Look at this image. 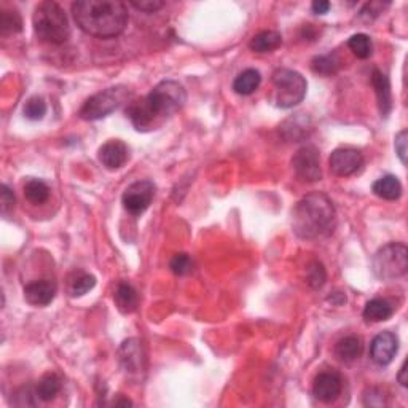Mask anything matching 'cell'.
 I'll return each mask as SVG.
<instances>
[{"label":"cell","mask_w":408,"mask_h":408,"mask_svg":"<svg viewBox=\"0 0 408 408\" xmlns=\"http://www.w3.org/2000/svg\"><path fill=\"white\" fill-rule=\"evenodd\" d=\"M187 101V92L179 81L163 80L149 95L129 102L127 115L138 131H152L177 113Z\"/></svg>","instance_id":"1"},{"label":"cell","mask_w":408,"mask_h":408,"mask_svg":"<svg viewBox=\"0 0 408 408\" xmlns=\"http://www.w3.org/2000/svg\"><path fill=\"white\" fill-rule=\"evenodd\" d=\"M72 15L81 31L99 39L117 37L128 26V8L120 0H79Z\"/></svg>","instance_id":"2"},{"label":"cell","mask_w":408,"mask_h":408,"mask_svg":"<svg viewBox=\"0 0 408 408\" xmlns=\"http://www.w3.org/2000/svg\"><path fill=\"white\" fill-rule=\"evenodd\" d=\"M335 215V206L327 195L309 193L292 211V230L302 239L324 236L334 228Z\"/></svg>","instance_id":"3"},{"label":"cell","mask_w":408,"mask_h":408,"mask_svg":"<svg viewBox=\"0 0 408 408\" xmlns=\"http://www.w3.org/2000/svg\"><path fill=\"white\" fill-rule=\"evenodd\" d=\"M32 24L39 39L51 45H61L70 35L66 12L56 2H42L32 16Z\"/></svg>","instance_id":"4"},{"label":"cell","mask_w":408,"mask_h":408,"mask_svg":"<svg viewBox=\"0 0 408 408\" xmlns=\"http://www.w3.org/2000/svg\"><path fill=\"white\" fill-rule=\"evenodd\" d=\"M372 268L382 281H394L405 276L408 270V250L402 243H389L373 255Z\"/></svg>","instance_id":"5"},{"label":"cell","mask_w":408,"mask_h":408,"mask_svg":"<svg viewBox=\"0 0 408 408\" xmlns=\"http://www.w3.org/2000/svg\"><path fill=\"white\" fill-rule=\"evenodd\" d=\"M275 104L279 108H292L300 104L307 95V80L297 70L277 69L273 74Z\"/></svg>","instance_id":"6"},{"label":"cell","mask_w":408,"mask_h":408,"mask_svg":"<svg viewBox=\"0 0 408 408\" xmlns=\"http://www.w3.org/2000/svg\"><path fill=\"white\" fill-rule=\"evenodd\" d=\"M128 96L129 91L127 86H113V88L97 92V95L91 96L85 102L83 107L80 108V118L86 120V122L106 118L112 112H115L128 99Z\"/></svg>","instance_id":"7"},{"label":"cell","mask_w":408,"mask_h":408,"mask_svg":"<svg viewBox=\"0 0 408 408\" xmlns=\"http://www.w3.org/2000/svg\"><path fill=\"white\" fill-rule=\"evenodd\" d=\"M292 168L297 179L304 183H313L323 179L320 154L314 145H303L292 158Z\"/></svg>","instance_id":"8"},{"label":"cell","mask_w":408,"mask_h":408,"mask_svg":"<svg viewBox=\"0 0 408 408\" xmlns=\"http://www.w3.org/2000/svg\"><path fill=\"white\" fill-rule=\"evenodd\" d=\"M155 183L152 181H138L129 185L123 193V206L129 214L138 217L149 209L155 198Z\"/></svg>","instance_id":"9"},{"label":"cell","mask_w":408,"mask_h":408,"mask_svg":"<svg viewBox=\"0 0 408 408\" xmlns=\"http://www.w3.org/2000/svg\"><path fill=\"white\" fill-rule=\"evenodd\" d=\"M330 170L340 177H348L356 174L364 166V155L352 147H341L332 152L329 158Z\"/></svg>","instance_id":"10"},{"label":"cell","mask_w":408,"mask_h":408,"mask_svg":"<svg viewBox=\"0 0 408 408\" xmlns=\"http://www.w3.org/2000/svg\"><path fill=\"white\" fill-rule=\"evenodd\" d=\"M397 351H399V338L389 330L378 334L370 345V357L382 367L389 366L394 361Z\"/></svg>","instance_id":"11"},{"label":"cell","mask_w":408,"mask_h":408,"mask_svg":"<svg viewBox=\"0 0 408 408\" xmlns=\"http://www.w3.org/2000/svg\"><path fill=\"white\" fill-rule=\"evenodd\" d=\"M343 389V380L336 372H320L313 383V394L319 402L332 404L338 399Z\"/></svg>","instance_id":"12"},{"label":"cell","mask_w":408,"mask_h":408,"mask_svg":"<svg viewBox=\"0 0 408 408\" xmlns=\"http://www.w3.org/2000/svg\"><path fill=\"white\" fill-rule=\"evenodd\" d=\"M56 292V282L51 279H40L29 282L24 287V298L27 303L34 304V307H47V304H50L54 300Z\"/></svg>","instance_id":"13"},{"label":"cell","mask_w":408,"mask_h":408,"mask_svg":"<svg viewBox=\"0 0 408 408\" xmlns=\"http://www.w3.org/2000/svg\"><path fill=\"white\" fill-rule=\"evenodd\" d=\"M144 352L142 346L138 340H127L120 348V362H122V367L127 373L129 375H140L144 372Z\"/></svg>","instance_id":"14"},{"label":"cell","mask_w":408,"mask_h":408,"mask_svg":"<svg viewBox=\"0 0 408 408\" xmlns=\"http://www.w3.org/2000/svg\"><path fill=\"white\" fill-rule=\"evenodd\" d=\"M129 160L128 145L120 139H112L99 149V161L107 170H120Z\"/></svg>","instance_id":"15"},{"label":"cell","mask_w":408,"mask_h":408,"mask_svg":"<svg viewBox=\"0 0 408 408\" xmlns=\"http://www.w3.org/2000/svg\"><path fill=\"white\" fill-rule=\"evenodd\" d=\"M372 86L375 90V95H377L380 112H382L383 117H386L391 112V108H393V97H391L389 80L382 70L375 69L372 72Z\"/></svg>","instance_id":"16"},{"label":"cell","mask_w":408,"mask_h":408,"mask_svg":"<svg viewBox=\"0 0 408 408\" xmlns=\"http://www.w3.org/2000/svg\"><path fill=\"white\" fill-rule=\"evenodd\" d=\"M364 350L362 340L359 338L356 335H350L341 338L338 343L335 345V356L340 359L341 362L351 364L354 362L356 359L361 357Z\"/></svg>","instance_id":"17"},{"label":"cell","mask_w":408,"mask_h":408,"mask_svg":"<svg viewBox=\"0 0 408 408\" xmlns=\"http://www.w3.org/2000/svg\"><path fill=\"white\" fill-rule=\"evenodd\" d=\"M113 300L117 303V308L123 314L134 313L139 304V295L134 287L128 282H120L117 286V291L113 293Z\"/></svg>","instance_id":"18"},{"label":"cell","mask_w":408,"mask_h":408,"mask_svg":"<svg viewBox=\"0 0 408 408\" xmlns=\"http://www.w3.org/2000/svg\"><path fill=\"white\" fill-rule=\"evenodd\" d=\"M394 314V307L384 298H373L364 308L362 316L367 323H383Z\"/></svg>","instance_id":"19"},{"label":"cell","mask_w":408,"mask_h":408,"mask_svg":"<svg viewBox=\"0 0 408 408\" xmlns=\"http://www.w3.org/2000/svg\"><path fill=\"white\" fill-rule=\"evenodd\" d=\"M373 193L386 201H395L402 197V183L395 176H384L372 185Z\"/></svg>","instance_id":"20"},{"label":"cell","mask_w":408,"mask_h":408,"mask_svg":"<svg viewBox=\"0 0 408 408\" xmlns=\"http://www.w3.org/2000/svg\"><path fill=\"white\" fill-rule=\"evenodd\" d=\"M61 389H63V378L54 372L43 375L40 382L35 386L37 397H39L42 402H51L54 397L61 393Z\"/></svg>","instance_id":"21"},{"label":"cell","mask_w":408,"mask_h":408,"mask_svg":"<svg viewBox=\"0 0 408 408\" xmlns=\"http://www.w3.org/2000/svg\"><path fill=\"white\" fill-rule=\"evenodd\" d=\"M260 83H262V75H260L259 70L246 69L233 81V90H235L236 95L249 96L254 91H257Z\"/></svg>","instance_id":"22"},{"label":"cell","mask_w":408,"mask_h":408,"mask_svg":"<svg viewBox=\"0 0 408 408\" xmlns=\"http://www.w3.org/2000/svg\"><path fill=\"white\" fill-rule=\"evenodd\" d=\"M282 43V37L276 31H263L260 34L254 35L249 47L255 53H271L277 50Z\"/></svg>","instance_id":"23"},{"label":"cell","mask_w":408,"mask_h":408,"mask_svg":"<svg viewBox=\"0 0 408 408\" xmlns=\"http://www.w3.org/2000/svg\"><path fill=\"white\" fill-rule=\"evenodd\" d=\"M96 286V277L85 273V271H75L69 276V282H67V292L70 297H81L85 293H88L90 291L95 289Z\"/></svg>","instance_id":"24"},{"label":"cell","mask_w":408,"mask_h":408,"mask_svg":"<svg viewBox=\"0 0 408 408\" xmlns=\"http://www.w3.org/2000/svg\"><path fill=\"white\" fill-rule=\"evenodd\" d=\"M24 197L34 204H43L50 198V187L40 179H27L24 182Z\"/></svg>","instance_id":"25"},{"label":"cell","mask_w":408,"mask_h":408,"mask_svg":"<svg viewBox=\"0 0 408 408\" xmlns=\"http://www.w3.org/2000/svg\"><path fill=\"white\" fill-rule=\"evenodd\" d=\"M348 47H350V50L354 53L359 59H367L372 56L373 45L370 37L366 34L352 35L351 39L348 40Z\"/></svg>","instance_id":"26"},{"label":"cell","mask_w":408,"mask_h":408,"mask_svg":"<svg viewBox=\"0 0 408 408\" xmlns=\"http://www.w3.org/2000/svg\"><path fill=\"white\" fill-rule=\"evenodd\" d=\"M0 29H2L3 35L23 31V21H21L19 13L13 12V10H3L0 15Z\"/></svg>","instance_id":"27"},{"label":"cell","mask_w":408,"mask_h":408,"mask_svg":"<svg viewBox=\"0 0 408 408\" xmlns=\"http://www.w3.org/2000/svg\"><path fill=\"white\" fill-rule=\"evenodd\" d=\"M47 113V104L45 101L39 96L31 97V99L26 101L24 104V115L27 120H32V122H39Z\"/></svg>","instance_id":"28"},{"label":"cell","mask_w":408,"mask_h":408,"mask_svg":"<svg viewBox=\"0 0 408 408\" xmlns=\"http://www.w3.org/2000/svg\"><path fill=\"white\" fill-rule=\"evenodd\" d=\"M311 67L316 74L330 75L336 72V69H338V61H336V58L332 56V54H325V56L314 58Z\"/></svg>","instance_id":"29"},{"label":"cell","mask_w":408,"mask_h":408,"mask_svg":"<svg viewBox=\"0 0 408 408\" xmlns=\"http://www.w3.org/2000/svg\"><path fill=\"white\" fill-rule=\"evenodd\" d=\"M307 279L308 284L313 287V289H320L325 284V279H327V273H325V268L323 263L313 262L308 266L307 271Z\"/></svg>","instance_id":"30"},{"label":"cell","mask_w":408,"mask_h":408,"mask_svg":"<svg viewBox=\"0 0 408 408\" xmlns=\"http://www.w3.org/2000/svg\"><path fill=\"white\" fill-rule=\"evenodd\" d=\"M170 268L174 275H179V276L188 275L190 271H192V260H190L187 254H176L171 259Z\"/></svg>","instance_id":"31"},{"label":"cell","mask_w":408,"mask_h":408,"mask_svg":"<svg viewBox=\"0 0 408 408\" xmlns=\"http://www.w3.org/2000/svg\"><path fill=\"white\" fill-rule=\"evenodd\" d=\"M2 215L7 217L10 215V212H13L15 209V195L12 190H10L8 185H2Z\"/></svg>","instance_id":"32"},{"label":"cell","mask_w":408,"mask_h":408,"mask_svg":"<svg viewBox=\"0 0 408 408\" xmlns=\"http://www.w3.org/2000/svg\"><path fill=\"white\" fill-rule=\"evenodd\" d=\"M131 5L134 8L140 10V12L155 13L156 10H160L165 3L160 2V0H140V2H138V0H131Z\"/></svg>","instance_id":"33"},{"label":"cell","mask_w":408,"mask_h":408,"mask_svg":"<svg viewBox=\"0 0 408 408\" xmlns=\"http://www.w3.org/2000/svg\"><path fill=\"white\" fill-rule=\"evenodd\" d=\"M407 140H408L407 131H400L395 136V154L399 155V158L404 165H407Z\"/></svg>","instance_id":"34"},{"label":"cell","mask_w":408,"mask_h":408,"mask_svg":"<svg viewBox=\"0 0 408 408\" xmlns=\"http://www.w3.org/2000/svg\"><path fill=\"white\" fill-rule=\"evenodd\" d=\"M311 8L316 15H325L330 10V3L324 2V0H319V2H314L311 5Z\"/></svg>","instance_id":"35"},{"label":"cell","mask_w":408,"mask_h":408,"mask_svg":"<svg viewBox=\"0 0 408 408\" xmlns=\"http://www.w3.org/2000/svg\"><path fill=\"white\" fill-rule=\"evenodd\" d=\"M397 378H399V383L405 388L407 383H408L407 382V364H404V366H402L400 372H399V377H397Z\"/></svg>","instance_id":"36"}]
</instances>
